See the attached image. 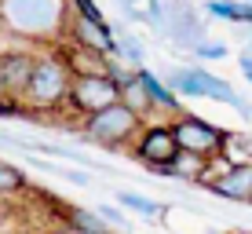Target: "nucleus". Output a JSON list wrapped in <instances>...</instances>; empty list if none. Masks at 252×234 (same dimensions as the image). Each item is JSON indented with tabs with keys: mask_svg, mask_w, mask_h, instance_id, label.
Listing matches in <instances>:
<instances>
[{
	"mask_svg": "<svg viewBox=\"0 0 252 234\" xmlns=\"http://www.w3.org/2000/svg\"><path fill=\"white\" fill-rule=\"evenodd\" d=\"M208 190L216 198H230V201H245L252 205V161H234L220 176H208Z\"/></svg>",
	"mask_w": 252,
	"mask_h": 234,
	"instance_id": "1a4fd4ad",
	"label": "nucleus"
},
{
	"mask_svg": "<svg viewBox=\"0 0 252 234\" xmlns=\"http://www.w3.org/2000/svg\"><path fill=\"white\" fill-rule=\"evenodd\" d=\"M245 55H249V59H252V44H249V48H245Z\"/></svg>",
	"mask_w": 252,
	"mask_h": 234,
	"instance_id": "412c9836",
	"label": "nucleus"
},
{
	"mask_svg": "<svg viewBox=\"0 0 252 234\" xmlns=\"http://www.w3.org/2000/svg\"><path fill=\"white\" fill-rule=\"evenodd\" d=\"M95 212H99V220L106 223L110 231H114V227H117L121 234H128V231H132V223H128V216L121 212V209H110V205H99V209H95Z\"/></svg>",
	"mask_w": 252,
	"mask_h": 234,
	"instance_id": "f3484780",
	"label": "nucleus"
},
{
	"mask_svg": "<svg viewBox=\"0 0 252 234\" xmlns=\"http://www.w3.org/2000/svg\"><path fill=\"white\" fill-rule=\"evenodd\" d=\"M135 77H139V84L146 88V95H150L154 110H172V114H183V110H179V95L172 92L154 70H146V66H143V70H135Z\"/></svg>",
	"mask_w": 252,
	"mask_h": 234,
	"instance_id": "9d476101",
	"label": "nucleus"
},
{
	"mask_svg": "<svg viewBox=\"0 0 252 234\" xmlns=\"http://www.w3.org/2000/svg\"><path fill=\"white\" fill-rule=\"evenodd\" d=\"M205 172H208V161L194 158V154H179L168 168H161L158 176H172V179H187V183H205Z\"/></svg>",
	"mask_w": 252,
	"mask_h": 234,
	"instance_id": "9b49d317",
	"label": "nucleus"
},
{
	"mask_svg": "<svg viewBox=\"0 0 252 234\" xmlns=\"http://www.w3.org/2000/svg\"><path fill=\"white\" fill-rule=\"evenodd\" d=\"M164 84H168L176 95H194V99L201 95V99L223 102V106H234V110H241L245 117H252V102L241 99V95L230 88V81L201 70V66H172V70L164 73Z\"/></svg>",
	"mask_w": 252,
	"mask_h": 234,
	"instance_id": "f03ea898",
	"label": "nucleus"
},
{
	"mask_svg": "<svg viewBox=\"0 0 252 234\" xmlns=\"http://www.w3.org/2000/svg\"><path fill=\"white\" fill-rule=\"evenodd\" d=\"M238 66H241V73H245V81L252 84V59L245 55V51H241V59H238Z\"/></svg>",
	"mask_w": 252,
	"mask_h": 234,
	"instance_id": "aec40b11",
	"label": "nucleus"
},
{
	"mask_svg": "<svg viewBox=\"0 0 252 234\" xmlns=\"http://www.w3.org/2000/svg\"><path fill=\"white\" fill-rule=\"evenodd\" d=\"M194 55L197 59H227V44H220V40H205V44H197Z\"/></svg>",
	"mask_w": 252,
	"mask_h": 234,
	"instance_id": "a211bd4d",
	"label": "nucleus"
},
{
	"mask_svg": "<svg viewBox=\"0 0 252 234\" xmlns=\"http://www.w3.org/2000/svg\"><path fill=\"white\" fill-rule=\"evenodd\" d=\"M117 51L121 59H125L128 66H135V70H143V59H146V48L139 44V40L132 37L128 30H117Z\"/></svg>",
	"mask_w": 252,
	"mask_h": 234,
	"instance_id": "2eb2a0df",
	"label": "nucleus"
},
{
	"mask_svg": "<svg viewBox=\"0 0 252 234\" xmlns=\"http://www.w3.org/2000/svg\"><path fill=\"white\" fill-rule=\"evenodd\" d=\"M135 161H143L146 168L161 172L168 168L172 161L179 158V143H176V132H172V125H146L143 132L135 135Z\"/></svg>",
	"mask_w": 252,
	"mask_h": 234,
	"instance_id": "6e6552de",
	"label": "nucleus"
},
{
	"mask_svg": "<svg viewBox=\"0 0 252 234\" xmlns=\"http://www.w3.org/2000/svg\"><path fill=\"white\" fill-rule=\"evenodd\" d=\"M139 132H143V117L135 110H128L125 102H114V106L99 110L95 117H84V125H81V135L99 143L102 150H117L125 143H135Z\"/></svg>",
	"mask_w": 252,
	"mask_h": 234,
	"instance_id": "7ed1b4c3",
	"label": "nucleus"
},
{
	"mask_svg": "<svg viewBox=\"0 0 252 234\" xmlns=\"http://www.w3.org/2000/svg\"><path fill=\"white\" fill-rule=\"evenodd\" d=\"M37 55L33 51H7L0 55V114H22L26 110V88Z\"/></svg>",
	"mask_w": 252,
	"mask_h": 234,
	"instance_id": "423d86ee",
	"label": "nucleus"
},
{
	"mask_svg": "<svg viewBox=\"0 0 252 234\" xmlns=\"http://www.w3.org/2000/svg\"><path fill=\"white\" fill-rule=\"evenodd\" d=\"M121 102H125L128 110H135V114L143 117V121L150 117V110H154L150 95H146V88H143V84H139V77H135V73L128 77L125 84H121Z\"/></svg>",
	"mask_w": 252,
	"mask_h": 234,
	"instance_id": "ddd939ff",
	"label": "nucleus"
},
{
	"mask_svg": "<svg viewBox=\"0 0 252 234\" xmlns=\"http://www.w3.org/2000/svg\"><path fill=\"white\" fill-rule=\"evenodd\" d=\"M26 187H30L26 172H22V168H15V165H7V161H0V198L19 194V190H26Z\"/></svg>",
	"mask_w": 252,
	"mask_h": 234,
	"instance_id": "dca6fc26",
	"label": "nucleus"
},
{
	"mask_svg": "<svg viewBox=\"0 0 252 234\" xmlns=\"http://www.w3.org/2000/svg\"><path fill=\"white\" fill-rule=\"evenodd\" d=\"M161 37H168L172 44L183 48V51H197V44H205V26L187 0H164Z\"/></svg>",
	"mask_w": 252,
	"mask_h": 234,
	"instance_id": "0eeeda50",
	"label": "nucleus"
},
{
	"mask_svg": "<svg viewBox=\"0 0 252 234\" xmlns=\"http://www.w3.org/2000/svg\"><path fill=\"white\" fill-rule=\"evenodd\" d=\"M172 132H176L179 150H183V154H194V158H201V161H216L223 150H227V139H230L223 128L208 125V121L194 117V114H176Z\"/></svg>",
	"mask_w": 252,
	"mask_h": 234,
	"instance_id": "39448f33",
	"label": "nucleus"
},
{
	"mask_svg": "<svg viewBox=\"0 0 252 234\" xmlns=\"http://www.w3.org/2000/svg\"><path fill=\"white\" fill-rule=\"evenodd\" d=\"M69 88H73V66L59 51H44L37 55L30 73V88H26V114H48L69 102Z\"/></svg>",
	"mask_w": 252,
	"mask_h": 234,
	"instance_id": "f257e3e1",
	"label": "nucleus"
},
{
	"mask_svg": "<svg viewBox=\"0 0 252 234\" xmlns=\"http://www.w3.org/2000/svg\"><path fill=\"white\" fill-rule=\"evenodd\" d=\"M63 176L69 179V183H77V187H88L92 183V176H84V172H63Z\"/></svg>",
	"mask_w": 252,
	"mask_h": 234,
	"instance_id": "6ab92c4d",
	"label": "nucleus"
},
{
	"mask_svg": "<svg viewBox=\"0 0 252 234\" xmlns=\"http://www.w3.org/2000/svg\"><path fill=\"white\" fill-rule=\"evenodd\" d=\"M114 198L125 205V209H132L135 216H143V220H158V216L164 212V205H158L154 198H146V194H135V190H117Z\"/></svg>",
	"mask_w": 252,
	"mask_h": 234,
	"instance_id": "4468645a",
	"label": "nucleus"
},
{
	"mask_svg": "<svg viewBox=\"0 0 252 234\" xmlns=\"http://www.w3.org/2000/svg\"><path fill=\"white\" fill-rule=\"evenodd\" d=\"M205 11L227 22H252V4L249 0H205Z\"/></svg>",
	"mask_w": 252,
	"mask_h": 234,
	"instance_id": "f8f14e48",
	"label": "nucleus"
},
{
	"mask_svg": "<svg viewBox=\"0 0 252 234\" xmlns=\"http://www.w3.org/2000/svg\"><path fill=\"white\" fill-rule=\"evenodd\" d=\"M121 102V81L106 70H73V88H69V106L84 117H95L99 110Z\"/></svg>",
	"mask_w": 252,
	"mask_h": 234,
	"instance_id": "20e7f679",
	"label": "nucleus"
}]
</instances>
